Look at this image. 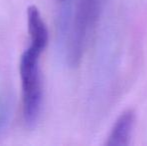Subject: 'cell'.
I'll return each instance as SVG.
<instances>
[{
	"instance_id": "obj_2",
	"label": "cell",
	"mask_w": 147,
	"mask_h": 146,
	"mask_svg": "<svg viewBox=\"0 0 147 146\" xmlns=\"http://www.w3.org/2000/svg\"><path fill=\"white\" fill-rule=\"evenodd\" d=\"M105 0H78L67 42L68 64L76 66L81 60L91 34L103 10Z\"/></svg>"
},
{
	"instance_id": "obj_4",
	"label": "cell",
	"mask_w": 147,
	"mask_h": 146,
	"mask_svg": "<svg viewBox=\"0 0 147 146\" xmlns=\"http://www.w3.org/2000/svg\"><path fill=\"white\" fill-rule=\"evenodd\" d=\"M27 28L29 42L37 43L47 47L49 41V32L39 9L34 5L27 8Z\"/></svg>"
},
{
	"instance_id": "obj_1",
	"label": "cell",
	"mask_w": 147,
	"mask_h": 146,
	"mask_svg": "<svg viewBox=\"0 0 147 146\" xmlns=\"http://www.w3.org/2000/svg\"><path fill=\"white\" fill-rule=\"evenodd\" d=\"M46 47L29 42L20 57L19 74L22 90L23 118L27 127L37 124L43 103V83L40 58Z\"/></svg>"
},
{
	"instance_id": "obj_3",
	"label": "cell",
	"mask_w": 147,
	"mask_h": 146,
	"mask_svg": "<svg viewBox=\"0 0 147 146\" xmlns=\"http://www.w3.org/2000/svg\"><path fill=\"white\" fill-rule=\"evenodd\" d=\"M135 125V112L127 109L117 118L105 144L107 146H126L129 145L131 135Z\"/></svg>"
},
{
	"instance_id": "obj_5",
	"label": "cell",
	"mask_w": 147,
	"mask_h": 146,
	"mask_svg": "<svg viewBox=\"0 0 147 146\" xmlns=\"http://www.w3.org/2000/svg\"><path fill=\"white\" fill-rule=\"evenodd\" d=\"M11 117V102L7 97H0V135L7 128Z\"/></svg>"
}]
</instances>
